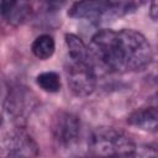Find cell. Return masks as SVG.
<instances>
[{
	"instance_id": "1",
	"label": "cell",
	"mask_w": 158,
	"mask_h": 158,
	"mask_svg": "<svg viewBox=\"0 0 158 158\" xmlns=\"http://www.w3.org/2000/svg\"><path fill=\"white\" fill-rule=\"evenodd\" d=\"M93 59L114 73L139 72L149 67L153 49L147 37L131 28L98 31L89 46Z\"/></svg>"
},
{
	"instance_id": "2",
	"label": "cell",
	"mask_w": 158,
	"mask_h": 158,
	"mask_svg": "<svg viewBox=\"0 0 158 158\" xmlns=\"http://www.w3.org/2000/svg\"><path fill=\"white\" fill-rule=\"evenodd\" d=\"M88 149L91 154L102 157H135L137 144L122 130L100 126L90 132Z\"/></svg>"
},
{
	"instance_id": "3",
	"label": "cell",
	"mask_w": 158,
	"mask_h": 158,
	"mask_svg": "<svg viewBox=\"0 0 158 158\" xmlns=\"http://www.w3.org/2000/svg\"><path fill=\"white\" fill-rule=\"evenodd\" d=\"M51 131L56 143L64 149H69L78 144L80 139L81 121L73 112L58 111L53 117Z\"/></svg>"
},
{
	"instance_id": "4",
	"label": "cell",
	"mask_w": 158,
	"mask_h": 158,
	"mask_svg": "<svg viewBox=\"0 0 158 158\" xmlns=\"http://www.w3.org/2000/svg\"><path fill=\"white\" fill-rule=\"evenodd\" d=\"M65 75L70 91L78 98L91 95L96 88V75L94 64L77 63L69 59L65 65Z\"/></svg>"
},
{
	"instance_id": "5",
	"label": "cell",
	"mask_w": 158,
	"mask_h": 158,
	"mask_svg": "<svg viewBox=\"0 0 158 158\" xmlns=\"http://www.w3.org/2000/svg\"><path fill=\"white\" fill-rule=\"evenodd\" d=\"M37 100L35 94L26 86H14L7 89L4 98L6 112L15 120H23L36 109Z\"/></svg>"
},
{
	"instance_id": "6",
	"label": "cell",
	"mask_w": 158,
	"mask_h": 158,
	"mask_svg": "<svg viewBox=\"0 0 158 158\" xmlns=\"http://www.w3.org/2000/svg\"><path fill=\"white\" fill-rule=\"evenodd\" d=\"M2 151L7 157H33L38 154V147L35 139L23 130L10 133L4 142Z\"/></svg>"
},
{
	"instance_id": "7",
	"label": "cell",
	"mask_w": 158,
	"mask_h": 158,
	"mask_svg": "<svg viewBox=\"0 0 158 158\" xmlns=\"http://www.w3.org/2000/svg\"><path fill=\"white\" fill-rule=\"evenodd\" d=\"M68 15L73 19L99 21L107 16V10L104 0H79L73 4Z\"/></svg>"
},
{
	"instance_id": "8",
	"label": "cell",
	"mask_w": 158,
	"mask_h": 158,
	"mask_svg": "<svg viewBox=\"0 0 158 158\" xmlns=\"http://www.w3.org/2000/svg\"><path fill=\"white\" fill-rule=\"evenodd\" d=\"M128 125L146 132H156L158 126V112L156 106H146L133 111L127 117Z\"/></svg>"
},
{
	"instance_id": "9",
	"label": "cell",
	"mask_w": 158,
	"mask_h": 158,
	"mask_svg": "<svg viewBox=\"0 0 158 158\" xmlns=\"http://www.w3.org/2000/svg\"><path fill=\"white\" fill-rule=\"evenodd\" d=\"M64 42L67 46L69 59L77 63H86V64H94V59L91 57L89 47L85 44V42L74 33H65Z\"/></svg>"
},
{
	"instance_id": "10",
	"label": "cell",
	"mask_w": 158,
	"mask_h": 158,
	"mask_svg": "<svg viewBox=\"0 0 158 158\" xmlns=\"http://www.w3.org/2000/svg\"><path fill=\"white\" fill-rule=\"evenodd\" d=\"M54 51H56V41L53 36L49 33H42L37 36L31 44L32 54L40 60L49 59L54 54Z\"/></svg>"
},
{
	"instance_id": "11",
	"label": "cell",
	"mask_w": 158,
	"mask_h": 158,
	"mask_svg": "<svg viewBox=\"0 0 158 158\" xmlns=\"http://www.w3.org/2000/svg\"><path fill=\"white\" fill-rule=\"evenodd\" d=\"M36 84L41 90H43L46 93H49V94H56L62 88L60 77L57 72H53V70L42 72V73L37 74Z\"/></svg>"
},
{
	"instance_id": "12",
	"label": "cell",
	"mask_w": 158,
	"mask_h": 158,
	"mask_svg": "<svg viewBox=\"0 0 158 158\" xmlns=\"http://www.w3.org/2000/svg\"><path fill=\"white\" fill-rule=\"evenodd\" d=\"M107 16H122L133 11L138 0H104Z\"/></svg>"
},
{
	"instance_id": "13",
	"label": "cell",
	"mask_w": 158,
	"mask_h": 158,
	"mask_svg": "<svg viewBox=\"0 0 158 158\" xmlns=\"http://www.w3.org/2000/svg\"><path fill=\"white\" fill-rule=\"evenodd\" d=\"M158 16V7H157V0H151V5H149V17L156 21Z\"/></svg>"
},
{
	"instance_id": "14",
	"label": "cell",
	"mask_w": 158,
	"mask_h": 158,
	"mask_svg": "<svg viewBox=\"0 0 158 158\" xmlns=\"http://www.w3.org/2000/svg\"><path fill=\"white\" fill-rule=\"evenodd\" d=\"M17 1H19V0H2V5H4V14H7Z\"/></svg>"
},
{
	"instance_id": "15",
	"label": "cell",
	"mask_w": 158,
	"mask_h": 158,
	"mask_svg": "<svg viewBox=\"0 0 158 158\" xmlns=\"http://www.w3.org/2000/svg\"><path fill=\"white\" fill-rule=\"evenodd\" d=\"M7 89L5 86V83H4V79L0 77V96H4L5 98V94H6Z\"/></svg>"
},
{
	"instance_id": "16",
	"label": "cell",
	"mask_w": 158,
	"mask_h": 158,
	"mask_svg": "<svg viewBox=\"0 0 158 158\" xmlns=\"http://www.w3.org/2000/svg\"><path fill=\"white\" fill-rule=\"evenodd\" d=\"M65 0H48V2L51 5H54V6H58V5H62Z\"/></svg>"
},
{
	"instance_id": "17",
	"label": "cell",
	"mask_w": 158,
	"mask_h": 158,
	"mask_svg": "<svg viewBox=\"0 0 158 158\" xmlns=\"http://www.w3.org/2000/svg\"><path fill=\"white\" fill-rule=\"evenodd\" d=\"M4 14V5H2V0H0V15Z\"/></svg>"
},
{
	"instance_id": "18",
	"label": "cell",
	"mask_w": 158,
	"mask_h": 158,
	"mask_svg": "<svg viewBox=\"0 0 158 158\" xmlns=\"http://www.w3.org/2000/svg\"><path fill=\"white\" fill-rule=\"evenodd\" d=\"M2 125V118H1V116H0V126Z\"/></svg>"
}]
</instances>
